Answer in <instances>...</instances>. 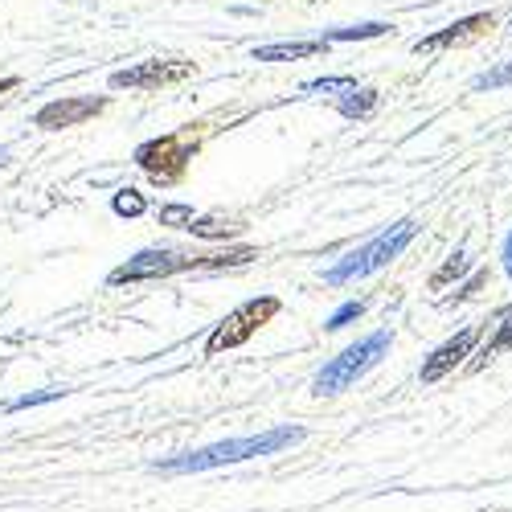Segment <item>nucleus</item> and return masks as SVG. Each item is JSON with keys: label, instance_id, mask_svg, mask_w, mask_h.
<instances>
[{"label": "nucleus", "instance_id": "f257e3e1", "mask_svg": "<svg viewBox=\"0 0 512 512\" xmlns=\"http://www.w3.org/2000/svg\"><path fill=\"white\" fill-rule=\"evenodd\" d=\"M304 431L300 426H275L267 435H250V439H230V443H213L205 451H189L181 459H168L160 463L156 472L164 476H181V472H209V467H222V463H242V459H254V455H271V451H283L291 443H300Z\"/></svg>", "mask_w": 512, "mask_h": 512}, {"label": "nucleus", "instance_id": "f03ea898", "mask_svg": "<svg viewBox=\"0 0 512 512\" xmlns=\"http://www.w3.org/2000/svg\"><path fill=\"white\" fill-rule=\"evenodd\" d=\"M418 222L414 218H402V222H394V226H386L377 238H369L365 246H357L353 254H345L336 267H328L324 271V283L328 287H340V283H349V279H361V275H373V271H381L386 263H394L398 254L418 238Z\"/></svg>", "mask_w": 512, "mask_h": 512}, {"label": "nucleus", "instance_id": "7ed1b4c3", "mask_svg": "<svg viewBox=\"0 0 512 512\" xmlns=\"http://www.w3.org/2000/svg\"><path fill=\"white\" fill-rule=\"evenodd\" d=\"M386 353H390V332H386V328H381V332H369L365 340L349 345L345 353L332 357V361L316 373V394H340L345 386H353L361 373H369Z\"/></svg>", "mask_w": 512, "mask_h": 512}, {"label": "nucleus", "instance_id": "20e7f679", "mask_svg": "<svg viewBox=\"0 0 512 512\" xmlns=\"http://www.w3.org/2000/svg\"><path fill=\"white\" fill-rule=\"evenodd\" d=\"M275 316H279V300H275V295H259V300H246L242 308H234L218 328L209 332L205 353H209V357H218V353H226V349L246 345V340L259 332L267 320H275Z\"/></svg>", "mask_w": 512, "mask_h": 512}, {"label": "nucleus", "instance_id": "39448f33", "mask_svg": "<svg viewBox=\"0 0 512 512\" xmlns=\"http://www.w3.org/2000/svg\"><path fill=\"white\" fill-rule=\"evenodd\" d=\"M177 271H197V254H185V250H173V246H148L140 254H132L127 263H119L107 283L111 287H123V283H148V279H168Z\"/></svg>", "mask_w": 512, "mask_h": 512}, {"label": "nucleus", "instance_id": "423d86ee", "mask_svg": "<svg viewBox=\"0 0 512 512\" xmlns=\"http://www.w3.org/2000/svg\"><path fill=\"white\" fill-rule=\"evenodd\" d=\"M193 152H197L193 132L156 136V140H148V144H140V148H136V164L144 168L148 177H156V181H164V185H168V181H181V177H185V168H189Z\"/></svg>", "mask_w": 512, "mask_h": 512}, {"label": "nucleus", "instance_id": "0eeeda50", "mask_svg": "<svg viewBox=\"0 0 512 512\" xmlns=\"http://www.w3.org/2000/svg\"><path fill=\"white\" fill-rule=\"evenodd\" d=\"M197 66L193 62H140V66H127V70H115L111 74V91H160L168 82H185L193 78Z\"/></svg>", "mask_w": 512, "mask_h": 512}, {"label": "nucleus", "instance_id": "6e6552de", "mask_svg": "<svg viewBox=\"0 0 512 512\" xmlns=\"http://www.w3.org/2000/svg\"><path fill=\"white\" fill-rule=\"evenodd\" d=\"M103 107H107V99H95V95L54 99V103H46V107L33 115V127H46V132H62V127H78V123L95 119Z\"/></svg>", "mask_w": 512, "mask_h": 512}, {"label": "nucleus", "instance_id": "1a4fd4ad", "mask_svg": "<svg viewBox=\"0 0 512 512\" xmlns=\"http://www.w3.org/2000/svg\"><path fill=\"white\" fill-rule=\"evenodd\" d=\"M492 25H496L492 13H472V17H463V21H455V25L439 29V33H431V37H418L410 50H414V54H439V50H451V46H463V41L480 37V33L492 29Z\"/></svg>", "mask_w": 512, "mask_h": 512}, {"label": "nucleus", "instance_id": "9d476101", "mask_svg": "<svg viewBox=\"0 0 512 512\" xmlns=\"http://www.w3.org/2000/svg\"><path fill=\"white\" fill-rule=\"evenodd\" d=\"M476 340H480V324L455 332V336L447 340V345H439L431 357L422 361V381H439V377H447L455 365H463V357H472Z\"/></svg>", "mask_w": 512, "mask_h": 512}, {"label": "nucleus", "instance_id": "9b49d317", "mask_svg": "<svg viewBox=\"0 0 512 512\" xmlns=\"http://www.w3.org/2000/svg\"><path fill=\"white\" fill-rule=\"evenodd\" d=\"M328 41H275V46H254L250 58L254 62H295V58H312V54H324Z\"/></svg>", "mask_w": 512, "mask_h": 512}, {"label": "nucleus", "instance_id": "f8f14e48", "mask_svg": "<svg viewBox=\"0 0 512 512\" xmlns=\"http://www.w3.org/2000/svg\"><path fill=\"white\" fill-rule=\"evenodd\" d=\"M250 259H259L254 246H234L226 254H197V271H226V267H246Z\"/></svg>", "mask_w": 512, "mask_h": 512}, {"label": "nucleus", "instance_id": "ddd939ff", "mask_svg": "<svg viewBox=\"0 0 512 512\" xmlns=\"http://www.w3.org/2000/svg\"><path fill=\"white\" fill-rule=\"evenodd\" d=\"M377 103H381V95L373 87H357V91H349L345 99L336 103V111L345 115V119H369L377 111Z\"/></svg>", "mask_w": 512, "mask_h": 512}, {"label": "nucleus", "instance_id": "4468645a", "mask_svg": "<svg viewBox=\"0 0 512 512\" xmlns=\"http://www.w3.org/2000/svg\"><path fill=\"white\" fill-rule=\"evenodd\" d=\"M390 25L386 21H365V25H336V29H324V41H369V37H386Z\"/></svg>", "mask_w": 512, "mask_h": 512}, {"label": "nucleus", "instance_id": "2eb2a0df", "mask_svg": "<svg viewBox=\"0 0 512 512\" xmlns=\"http://www.w3.org/2000/svg\"><path fill=\"white\" fill-rule=\"evenodd\" d=\"M500 328L492 332V340H488V345H484V353H480V361L472 365V369H480L484 365V357H496L500 349H512V308H500Z\"/></svg>", "mask_w": 512, "mask_h": 512}, {"label": "nucleus", "instance_id": "dca6fc26", "mask_svg": "<svg viewBox=\"0 0 512 512\" xmlns=\"http://www.w3.org/2000/svg\"><path fill=\"white\" fill-rule=\"evenodd\" d=\"M242 230V222H230V218H197L189 226L193 238H234Z\"/></svg>", "mask_w": 512, "mask_h": 512}, {"label": "nucleus", "instance_id": "f3484780", "mask_svg": "<svg viewBox=\"0 0 512 512\" xmlns=\"http://www.w3.org/2000/svg\"><path fill=\"white\" fill-rule=\"evenodd\" d=\"M467 267H472V259H467V254H463V250H455V254H451V259H447V263H443V267H439V271L431 275V291H443V287H447L451 279L467 275Z\"/></svg>", "mask_w": 512, "mask_h": 512}, {"label": "nucleus", "instance_id": "a211bd4d", "mask_svg": "<svg viewBox=\"0 0 512 512\" xmlns=\"http://www.w3.org/2000/svg\"><path fill=\"white\" fill-rule=\"evenodd\" d=\"M111 209L119 213V218H140V213L148 209V201H144L140 189H119V193L111 197Z\"/></svg>", "mask_w": 512, "mask_h": 512}, {"label": "nucleus", "instance_id": "6ab92c4d", "mask_svg": "<svg viewBox=\"0 0 512 512\" xmlns=\"http://www.w3.org/2000/svg\"><path fill=\"white\" fill-rule=\"evenodd\" d=\"M308 95H328V91H357V78L353 74H332V78H312L304 82Z\"/></svg>", "mask_w": 512, "mask_h": 512}, {"label": "nucleus", "instance_id": "aec40b11", "mask_svg": "<svg viewBox=\"0 0 512 512\" xmlns=\"http://www.w3.org/2000/svg\"><path fill=\"white\" fill-rule=\"evenodd\" d=\"M508 82H512V62H500L472 78V91H496V87H508Z\"/></svg>", "mask_w": 512, "mask_h": 512}, {"label": "nucleus", "instance_id": "412c9836", "mask_svg": "<svg viewBox=\"0 0 512 512\" xmlns=\"http://www.w3.org/2000/svg\"><path fill=\"white\" fill-rule=\"evenodd\" d=\"M197 218H193V205H181V201H173V205H160V226H173V230H189Z\"/></svg>", "mask_w": 512, "mask_h": 512}, {"label": "nucleus", "instance_id": "4be33fe9", "mask_svg": "<svg viewBox=\"0 0 512 512\" xmlns=\"http://www.w3.org/2000/svg\"><path fill=\"white\" fill-rule=\"evenodd\" d=\"M365 300H349V304H340L332 316H328V332H336V328H345V324H353V320H361L365 316Z\"/></svg>", "mask_w": 512, "mask_h": 512}, {"label": "nucleus", "instance_id": "5701e85b", "mask_svg": "<svg viewBox=\"0 0 512 512\" xmlns=\"http://www.w3.org/2000/svg\"><path fill=\"white\" fill-rule=\"evenodd\" d=\"M54 398H66V390H46V394H25V398L9 402V410H29V406H41V402H54Z\"/></svg>", "mask_w": 512, "mask_h": 512}, {"label": "nucleus", "instance_id": "b1692460", "mask_svg": "<svg viewBox=\"0 0 512 512\" xmlns=\"http://www.w3.org/2000/svg\"><path fill=\"white\" fill-rule=\"evenodd\" d=\"M484 283H488V271H476L472 279H467V283H463V287L455 291V300H451V304H463V300H472V295H476V291H480Z\"/></svg>", "mask_w": 512, "mask_h": 512}, {"label": "nucleus", "instance_id": "393cba45", "mask_svg": "<svg viewBox=\"0 0 512 512\" xmlns=\"http://www.w3.org/2000/svg\"><path fill=\"white\" fill-rule=\"evenodd\" d=\"M504 271H508V275H512V234H508V238H504Z\"/></svg>", "mask_w": 512, "mask_h": 512}, {"label": "nucleus", "instance_id": "a878e982", "mask_svg": "<svg viewBox=\"0 0 512 512\" xmlns=\"http://www.w3.org/2000/svg\"><path fill=\"white\" fill-rule=\"evenodd\" d=\"M17 87V78H5V82H0V91H13Z\"/></svg>", "mask_w": 512, "mask_h": 512}, {"label": "nucleus", "instance_id": "bb28decb", "mask_svg": "<svg viewBox=\"0 0 512 512\" xmlns=\"http://www.w3.org/2000/svg\"><path fill=\"white\" fill-rule=\"evenodd\" d=\"M0 164H9V152L5 148H0Z\"/></svg>", "mask_w": 512, "mask_h": 512}, {"label": "nucleus", "instance_id": "cd10ccee", "mask_svg": "<svg viewBox=\"0 0 512 512\" xmlns=\"http://www.w3.org/2000/svg\"><path fill=\"white\" fill-rule=\"evenodd\" d=\"M508 33H512V25H508Z\"/></svg>", "mask_w": 512, "mask_h": 512}]
</instances>
